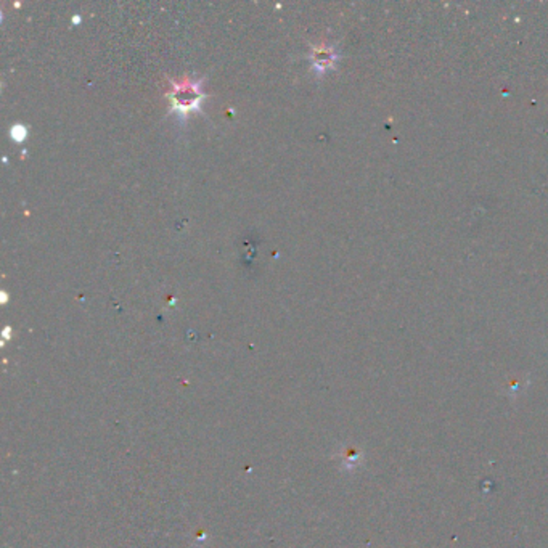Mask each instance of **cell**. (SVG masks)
Wrapping results in <instances>:
<instances>
[{"label": "cell", "mask_w": 548, "mask_h": 548, "mask_svg": "<svg viewBox=\"0 0 548 548\" xmlns=\"http://www.w3.org/2000/svg\"><path fill=\"white\" fill-rule=\"evenodd\" d=\"M202 82H194L192 79H184L182 82H173L174 91L169 93L170 102H173V111L182 117H187L194 111H202V100L204 93L202 92Z\"/></svg>", "instance_id": "1"}, {"label": "cell", "mask_w": 548, "mask_h": 548, "mask_svg": "<svg viewBox=\"0 0 548 548\" xmlns=\"http://www.w3.org/2000/svg\"><path fill=\"white\" fill-rule=\"evenodd\" d=\"M10 134H11V139H13L16 144H21V141L26 139L28 131H26L25 126H15V127H11Z\"/></svg>", "instance_id": "2"}]
</instances>
